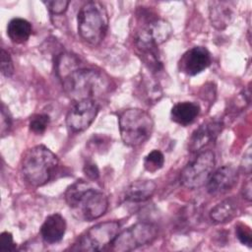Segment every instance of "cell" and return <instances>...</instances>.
<instances>
[{"mask_svg": "<svg viewBox=\"0 0 252 252\" xmlns=\"http://www.w3.org/2000/svg\"><path fill=\"white\" fill-rule=\"evenodd\" d=\"M65 201L74 215L85 221L103 216L108 208L106 195L84 180H77L65 192Z\"/></svg>", "mask_w": 252, "mask_h": 252, "instance_id": "6da1fadb", "label": "cell"}, {"mask_svg": "<svg viewBox=\"0 0 252 252\" xmlns=\"http://www.w3.org/2000/svg\"><path fill=\"white\" fill-rule=\"evenodd\" d=\"M67 95L75 102L84 99H94L102 94L108 87L103 75L92 68H82L80 64L59 77Z\"/></svg>", "mask_w": 252, "mask_h": 252, "instance_id": "7a4b0ae2", "label": "cell"}, {"mask_svg": "<svg viewBox=\"0 0 252 252\" xmlns=\"http://www.w3.org/2000/svg\"><path fill=\"white\" fill-rule=\"evenodd\" d=\"M58 163V158L54 153L43 145H37L24 154L21 169L24 178L31 185L38 187L52 178Z\"/></svg>", "mask_w": 252, "mask_h": 252, "instance_id": "3957f363", "label": "cell"}, {"mask_svg": "<svg viewBox=\"0 0 252 252\" xmlns=\"http://www.w3.org/2000/svg\"><path fill=\"white\" fill-rule=\"evenodd\" d=\"M78 32L91 44H98L104 38L108 29V13L98 1L87 2L78 13Z\"/></svg>", "mask_w": 252, "mask_h": 252, "instance_id": "277c9868", "label": "cell"}, {"mask_svg": "<svg viewBox=\"0 0 252 252\" xmlns=\"http://www.w3.org/2000/svg\"><path fill=\"white\" fill-rule=\"evenodd\" d=\"M153 129L152 116L141 108H128L119 116L120 136L128 147H137L145 143L151 137Z\"/></svg>", "mask_w": 252, "mask_h": 252, "instance_id": "5b68a950", "label": "cell"}, {"mask_svg": "<svg viewBox=\"0 0 252 252\" xmlns=\"http://www.w3.org/2000/svg\"><path fill=\"white\" fill-rule=\"evenodd\" d=\"M120 231V224L116 220L99 222L87 230L74 246L71 248L76 251H101L111 244Z\"/></svg>", "mask_w": 252, "mask_h": 252, "instance_id": "8992f818", "label": "cell"}, {"mask_svg": "<svg viewBox=\"0 0 252 252\" xmlns=\"http://www.w3.org/2000/svg\"><path fill=\"white\" fill-rule=\"evenodd\" d=\"M216 164L215 154L210 151H201L181 171L180 183L188 189L200 188L207 183Z\"/></svg>", "mask_w": 252, "mask_h": 252, "instance_id": "52a82bcc", "label": "cell"}, {"mask_svg": "<svg viewBox=\"0 0 252 252\" xmlns=\"http://www.w3.org/2000/svg\"><path fill=\"white\" fill-rule=\"evenodd\" d=\"M158 236L155 224L140 221L119 232L111 243L112 250L117 252L132 251L146 244L152 243Z\"/></svg>", "mask_w": 252, "mask_h": 252, "instance_id": "ba28073f", "label": "cell"}, {"mask_svg": "<svg viewBox=\"0 0 252 252\" xmlns=\"http://www.w3.org/2000/svg\"><path fill=\"white\" fill-rule=\"evenodd\" d=\"M172 33L170 24L163 19L150 21L135 36V45L138 51L156 50L158 46L166 41Z\"/></svg>", "mask_w": 252, "mask_h": 252, "instance_id": "9c48e42d", "label": "cell"}, {"mask_svg": "<svg viewBox=\"0 0 252 252\" xmlns=\"http://www.w3.org/2000/svg\"><path fill=\"white\" fill-rule=\"evenodd\" d=\"M98 104L95 99L76 101L66 115L68 128L75 133L87 130L98 113Z\"/></svg>", "mask_w": 252, "mask_h": 252, "instance_id": "30bf717a", "label": "cell"}, {"mask_svg": "<svg viewBox=\"0 0 252 252\" xmlns=\"http://www.w3.org/2000/svg\"><path fill=\"white\" fill-rule=\"evenodd\" d=\"M212 63L210 51L204 46H194L187 50L178 62L180 72L195 76L207 69Z\"/></svg>", "mask_w": 252, "mask_h": 252, "instance_id": "8fae6325", "label": "cell"}, {"mask_svg": "<svg viewBox=\"0 0 252 252\" xmlns=\"http://www.w3.org/2000/svg\"><path fill=\"white\" fill-rule=\"evenodd\" d=\"M223 124L220 120L212 119L199 126L191 135L188 143V149L192 153H199L205 147L214 142L220 134Z\"/></svg>", "mask_w": 252, "mask_h": 252, "instance_id": "7c38bea8", "label": "cell"}, {"mask_svg": "<svg viewBox=\"0 0 252 252\" xmlns=\"http://www.w3.org/2000/svg\"><path fill=\"white\" fill-rule=\"evenodd\" d=\"M238 179L237 170L231 165H223L214 171L207 181V191L211 195H221L228 192Z\"/></svg>", "mask_w": 252, "mask_h": 252, "instance_id": "4fadbf2b", "label": "cell"}, {"mask_svg": "<svg viewBox=\"0 0 252 252\" xmlns=\"http://www.w3.org/2000/svg\"><path fill=\"white\" fill-rule=\"evenodd\" d=\"M66 220L60 214L48 216L40 227L42 240L47 244H54L62 240L66 231Z\"/></svg>", "mask_w": 252, "mask_h": 252, "instance_id": "5bb4252c", "label": "cell"}, {"mask_svg": "<svg viewBox=\"0 0 252 252\" xmlns=\"http://www.w3.org/2000/svg\"><path fill=\"white\" fill-rule=\"evenodd\" d=\"M157 185L152 180H137L132 182L124 192L126 201L141 203L149 200L155 193Z\"/></svg>", "mask_w": 252, "mask_h": 252, "instance_id": "9a60e30c", "label": "cell"}, {"mask_svg": "<svg viewBox=\"0 0 252 252\" xmlns=\"http://www.w3.org/2000/svg\"><path fill=\"white\" fill-rule=\"evenodd\" d=\"M199 113V104L193 101H182L172 106L170 117L173 122L182 126H187L197 118Z\"/></svg>", "mask_w": 252, "mask_h": 252, "instance_id": "2e32d148", "label": "cell"}, {"mask_svg": "<svg viewBox=\"0 0 252 252\" xmlns=\"http://www.w3.org/2000/svg\"><path fill=\"white\" fill-rule=\"evenodd\" d=\"M233 12L228 2L216 1L210 3V20L217 30L225 29L231 22Z\"/></svg>", "mask_w": 252, "mask_h": 252, "instance_id": "e0dca14e", "label": "cell"}, {"mask_svg": "<svg viewBox=\"0 0 252 252\" xmlns=\"http://www.w3.org/2000/svg\"><path fill=\"white\" fill-rule=\"evenodd\" d=\"M7 34L14 43H25L32 34V25L25 19L14 18L7 26Z\"/></svg>", "mask_w": 252, "mask_h": 252, "instance_id": "ac0fdd59", "label": "cell"}, {"mask_svg": "<svg viewBox=\"0 0 252 252\" xmlns=\"http://www.w3.org/2000/svg\"><path fill=\"white\" fill-rule=\"evenodd\" d=\"M236 202L232 198L225 199L210 211V218L217 223H223L231 220L236 215Z\"/></svg>", "mask_w": 252, "mask_h": 252, "instance_id": "d6986e66", "label": "cell"}, {"mask_svg": "<svg viewBox=\"0 0 252 252\" xmlns=\"http://www.w3.org/2000/svg\"><path fill=\"white\" fill-rule=\"evenodd\" d=\"M164 164V156L158 150L150 152L144 158V167L149 172H156L159 170Z\"/></svg>", "mask_w": 252, "mask_h": 252, "instance_id": "ffe728a7", "label": "cell"}, {"mask_svg": "<svg viewBox=\"0 0 252 252\" xmlns=\"http://www.w3.org/2000/svg\"><path fill=\"white\" fill-rule=\"evenodd\" d=\"M49 121H50V118L47 114H44V113L35 114L30 120V124H29L30 130L34 134H42L46 130L49 124Z\"/></svg>", "mask_w": 252, "mask_h": 252, "instance_id": "44dd1931", "label": "cell"}, {"mask_svg": "<svg viewBox=\"0 0 252 252\" xmlns=\"http://www.w3.org/2000/svg\"><path fill=\"white\" fill-rule=\"evenodd\" d=\"M235 234L240 243L246 245L247 247H251L252 243V234L249 226L243 223H238L235 226Z\"/></svg>", "mask_w": 252, "mask_h": 252, "instance_id": "7402d4cb", "label": "cell"}, {"mask_svg": "<svg viewBox=\"0 0 252 252\" xmlns=\"http://www.w3.org/2000/svg\"><path fill=\"white\" fill-rule=\"evenodd\" d=\"M1 73L5 77H11L14 73V64L10 54L4 49H1V60H0Z\"/></svg>", "mask_w": 252, "mask_h": 252, "instance_id": "603a6c76", "label": "cell"}, {"mask_svg": "<svg viewBox=\"0 0 252 252\" xmlns=\"http://www.w3.org/2000/svg\"><path fill=\"white\" fill-rule=\"evenodd\" d=\"M49 12L53 15H61L66 12L70 1L67 0H53V1H45L43 2Z\"/></svg>", "mask_w": 252, "mask_h": 252, "instance_id": "cb8c5ba5", "label": "cell"}, {"mask_svg": "<svg viewBox=\"0 0 252 252\" xmlns=\"http://www.w3.org/2000/svg\"><path fill=\"white\" fill-rule=\"evenodd\" d=\"M16 250V243L14 242L13 235L9 231H3L0 235V251L13 252Z\"/></svg>", "mask_w": 252, "mask_h": 252, "instance_id": "d4e9b609", "label": "cell"}, {"mask_svg": "<svg viewBox=\"0 0 252 252\" xmlns=\"http://www.w3.org/2000/svg\"><path fill=\"white\" fill-rule=\"evenodd\" d=\"M6 107L4 105V103H2V108H1V135L2 137H4L11 128L12 122H11V118L9 116L8 111H6Z\"/></svg>", "mask_w": 252, "mask_h": 252, "instance_id": "484cf974", "label": "cell"}, {"mask_svg": "<svg viewBox=\"0 0 252 252\" xmlns=\"http://www.w3.org/2000/svg\"><path fill=\"white\" fill-rule=\"evenodd\" d=\"M83 170H84V173L87 175V177L92 180H95L99 176V171L96 164L91 160L85 162Z\"/></svg>", "mask_w": 252, "mask_h": 252, "instance_id": "4316f807", "label": "cell"}, {"mask_svg": "<svg viewBox=\"0 0 252 252\" xmlns=\"http://www.w3.org/2000/svg\"><path fill=\"white\" fill-rule=\"evenodd\" d=\"M252 167V160H251V148H248L246 153L244 154V157L242 158L241 162V168L244 171V173L250 174Z\"/></svg>", "mask_w": 252, "mask_h": 252, "instance_id": "83f0119b", "label": "cell"}, {"mask_svg": "<svg viewBox=\"0 0 252 252\" xmlns=\"http://www.w3.org/2000/svg\"><path fill=\"white\" fill-rule=\"evenodd\" d=\"M241 195L242 197L247 200L248 202L251 201L252 199V194H251V179L246 180V182L243 184L242 189H241Z\"/></svg>", "mask_w": 252, "mask_h": 252, "instance_id": "f1b7e54d", "label": "cell"}]
</instances>
